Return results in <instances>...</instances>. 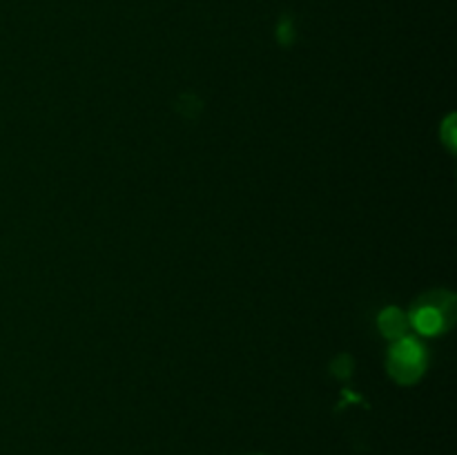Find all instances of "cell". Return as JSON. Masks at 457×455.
Segmentation results:
<instances>
[{"mask_svg":"<svg viewBox=\"0 0 457 455\" xmlns=\"http://www.w3.org/2000/svg\"><path fill=\"white\" fill-rule=\"evenodd\" d=\"M440 134H442V141H445V145L449 147L451 152H455L457 147V132H455V114H449L446 116L445 125L440 128Z\"/></svg>","mask_w":457,"mask_h":455,"instance_id":"277c9868","label":"cell"},{"mask_svg":"<svg viewBox=\"0 0 457 455\" xmlns=\"http://www.w3.org/2000/svg\"><path fill=\"white\" fill-rule=\"evenodd\" d=\"M378 326H379V330H382L384 337L391 339V342H395V339L409 335V326L411 324H409V315H406L402 308L388 306V308H384L382 312H379Z\"/></svg>","mask_w":457,"mask_h":455,"instance_id":"3957f363","label":"cell"},{"mask_svg":"<svg viewBox=\"0 0 457 455\" xmlns=\"http://www.w3.org/2000/svg\"><path fill=\"white\" fill-rule=\"evenodd\" d=\"M386 366L388 373H391V377L397 384L411 386L427 370V348H424V343L418 337L404 335V337L393 342L391 351H388Z\"/></svg>","mask_w":457,"mask_h":455,"instance_id":"7a4b0ae2","label":"cell"},{"mask_svg":"<svg viewBox=\"0 0 457 455\" xmlns=\"http://www.w3.org/2000/svg\"><path fill=\"white\" fill-rule=\"evenodd\" d=\"M455 321V297L446 290H433L418 299L413 310L409 312V324L420 335L436 337L449 330Z\"/></svg>","mask_w":457,"mask_h":455,"instance_id":"6da1fadb","label":"cell"}]
</instances>
